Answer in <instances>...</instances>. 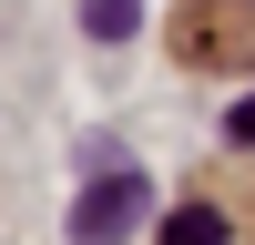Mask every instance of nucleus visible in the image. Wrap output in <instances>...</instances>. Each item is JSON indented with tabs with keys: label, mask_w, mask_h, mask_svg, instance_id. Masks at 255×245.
<instances>
[{
	"label": "nucleus",
	"mask_w": 255,
	"mask_h": 245,
	"mask_svg": "<svg viewBox=\"0 0 255 245\" xmlns=\"http://www.w3.org/2000/svg\"><path fill=\"white\" fill-rule=\"evenodd\" d=\"M143 215H153V184H143L133 163H102V174H92V194L72 204V245H123Z\"/></svg>",
	"instance_id": "nucleus-2"
},
{
	"label": "nucleus",
	"mask_w": 255,
	"mask_h": 245,
	"mask_svg": "<svg viewBox=\"0 0 255 245\" xmlns=\"http://www.w3.org/2000/svg\"><path fill=\"white\" fill-rule=\"evenodd\" d=\"M163 41H174L184 72H255V0H174V20H163Z\"/></svg>",
	"instance_id": "nucleus-1"
},
{
	"label": "nucleus",
	"mask_w": 255,
	"mask_h": 245,
	"mask_svg": "<svg viewBox=\"0 0 255 245\" xmlns=\"http://www.w3.org/2000/svg\"><path fill=\"white\" fill-rule=\"evenodd\" d=\"M163 245H225V215L215 204H174L163 215Z\"/></svg>",
	"instance_id": "nucleus-3"
},
{
	"label": "nucleus",
	"mask_w": 255,
	"mask_h": 245,
	"mask_svg": "<svg viewBox=\"0 0 255 245\" xmlns=\"http://www.w3.org/2000/svg\"><path fill=\"white\" fill-rule=\"evenodd\" d=\"M225 143H255V92H235V102H225Z\"/></svg>",
	"instance_id": "nucleus-5"
},
{
	"label": "nucleus",
	"mask_w": 255,
	"mask_h": 245,
	"mask_svg": "<svg viewBox=\"0 0 255 245\" xmlns=\"http://www.w3.org/2000/svg\"><path fill=\"white\" fill-rule=\"evenodd\" d=\"M133 20H143V0H82V31L92 41H133Z\"/></svg>",
	"instance_id": "nucleus-4"
}]
</instances>
